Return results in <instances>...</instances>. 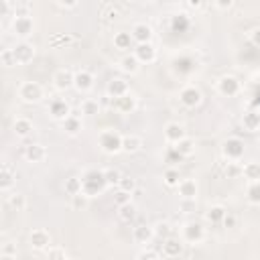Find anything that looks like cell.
Segmentation results:
<instances>
[{"label": "cell", "mask_w": 260, "mask_h": 260, "mask_svg": "<svg viewBox=\"0 0 260 260\" xmlns=\"http://www.w3.org/2000/svg\"><path fill=\"white\" fill-rule=\"evenodd\" d=\"M81 183H83V195L88 197H96L100 195L104 189L108 187L106 183V177H104V171H88L83 177H81Z\"/></svg>", "instance_id": "obj_1"}, {"label": "cell", "mask_w": 260, "mask_h": 260, "mask_svg": "<svg viewBox=\"0 0 260 260\" xmlns=\"http://www.w3.org/2000/svg\"><path fill=\"white\" fill-rule=\"evenodd\" d=\"M122 138L116 130H104L100 134V148L104 152H108V154H116L122 150Z\"/></svg>", "instance_id": "obj_2"}, {"label": "cell", "mask_w": 260, "mask_h": 260, "mask_svg": "<svg viewBox=\"0 0 260 260\" xmlns=\"http://www.w3.org/2000/svg\"><path fill=\"white\" fill-rule=\"evenodd\" d=\"M43 96H45V90L37 81H25L19 88V98L23 102H27V104H37V102L43 100Z\"/></svg>", "instance_id": "obj_3"}, {"label": "cell", "mask_w": 260, "mask_h": 260, "mask_svg": "<svg viewBox=\"0 0 260 260\" xmlns=\"http://www.w3.org/2000/svg\"><path fill=\"white\" fill-rule=\"evenodd\" d=\"M222 152H224V157H226L228 161L236 163V161H240V159L244 157V142H242L240 138L232 136V138L224 140V144H222Z\"/></svg>", "instance_id": "obj_4"}, {"label": "cell", "mask_w": 260, "mask_h": 260, "mask_svg": "<svg viewBox=\"0 0 260 260\" xmlns=\"http://www.w3.org/2000/svg\"><path fill=\"white\" fill-rule=\"evenodd\" d=\"M13 53H15L17 65H27V63H31L33 57H35V45H31L29 41H19V43L13 47Z\"/></svg>", "instance_id": "obj_5"}, {"label": "cell", "mask_w": 260, "mask_h": 260, "mask_svg": "<svg viewBox=\"0 0 260 260\" xmlns=\"http://www.w3.org/2000/svg\"><path fill=\"white\" fill-rule=\"evenodd\" d=\"M49 114L53 116L55 120L63 122L67 116H71V106L65 100H61V98H53L49 102Z\"/></svg>", "instance_id": "obj_6"}, {"label": "cell", "mask_w": 260, "mask_h": 260, "mask_svg": "<svg viewBox=\"0 0 260 260\" xmlns=\"http://www.w3.org/2000/svg\"><path fill=\"white\" fill-rule=\"evenodd\" d=\"M201 100H203V96H201V92L195 85H187L179 94V102L183 104L185 108H197L201 104Z\"/></svg>", "instance_id": "obj_7"}, {"label": "cell", "mask_w": 260, "mask_h": 260, "mask_svg": "<svg viewBox=\"0 0 260 260\" xmlns=\"http://www.w3.org/2000/svg\"><path fill=\"white\" fill-rule=\"evenodd\" d=\"M134 57L140 61V63H152L157 59V49H154L152 43H140L134 47Z\"/></svg>", "instance_id": "obj_8"}, {"label": "cell", "mask_w": 260, "mask_h": 260, "mask_svg": "<svg viewBox=\"0 0 260 260\" xmlns=\"http://www.w3.org/2000/svg\"><path fill=\"white\" fill-rule=\"evenodd\" d=\"M23 157H25L29 163H41V161H45V157H47V148H45L43 144H39V142L27 144V146L23 148Z\"/></svg>", "instance_id": "obj_9"}, {"label": "cell", "mask_w": 260, "mask_h": 260, "mask_svg": "<svg viewBox=\"0 0 260 260\" xmlns=\"http://www.w3.org/2000/svg\"><path fill=\"white\" fill-rule=\"evenodd\" d=\"M29 242H31V248H35V250H47V248H51V246H49V244H51V236H49V232L43 230V228L33 230L31 236H29Z\"/></svg>", "instance_id": "obj_10"}, {"label": "cell", "mask_w": 260, "mask_h": 260, "mask_svg": "<svg viewBox=\"0 0 260 260\" xmlns=\"http://www.w3.org/2000/svg\"><path fill=\"white\" fill-rule=\"evenodd\" d=\"M112 108H114L116 112H120V114H130V112H134V108H136V98H134L132 94H126V96H122V98H114V100H112Z\"/></svg>", "instance_id": "obj_11"}, {"label": "cell", "mask_w": 260, "mask_h": 260, "mask_svg": "<svg viewBox=\"0 0 260 260\" xmlns=\"http://www.w3.org/2000/svg\"><path fill=\"white\" fill-rule=\"evenodd\" d=\"M73 79H75V73L71 69H59L55 71L53 75V85L59 90V92H65L69 88H73Z\"/></svg>", "instance_id": "obj_12"}, {"label": "cell", "mask_w": 260, "mask_h": 260, "mask_svg": "<svg viewBox=\"0 0 260 260\" xmlns=\"http://www.w3.org/2000/svg\"><path fill=\"white\" fill-rule=\"evenodd\" d=\"M183 238L187 242H191V244H197V242H201L205 238V230H203V226L199 222H189L183 228Z\"/></svg>", "instance_id": "obj_13"}, {"label": "cell", "mask_w": 260, "mask_h": 260, "mask_svg": "<svg viewBox=\"0 0 260 260\" xmlns=\"http://www.w3.org/2000/svg\"><path fill=\"white\" fill-rule=\"evenodd\" d=\"M126 94H130V92H128V81H126V79L114 77V79L108 81V85H106V96H110V98L114 100V98H122V96H126Z\"/></svg>", "instance_id": "obj_14"}, {"label": "cell", "mask_w": 260, "mask_h": 260, "mask_svg": "<svg viewBox=\"0 0 260 260\" xmlns=\"http://www.w3.org/2000/svg\"><path fill=\"white\" fill-rule=\"evenodd\" d=\"M33 29H35V25H33V19L31 17L29 19H13V33L17 37H21L23 41L29 35H33Z\"/></svg>", "instance_id": "obj_15"}, {"label": "cell", "mask_w": 260, "mask_h": 260, "mask_svg": "<svg viewBox=\"0 0 260 260\" xmlns=\"http://www.w3.org/2000/svg\"><path fill=\"white\" fill-rule=\"evenodd\" d=\"M218 90L220 94L224 96H236L240 92V79L234 77V75H224L220 81H218Z\"/></svg>", "instance_id": "obj_16"}, {"label": "cell", "mask_w": 260, "mask_h": 260, "mask_svg": "<svg viewBox=\"0 0 260 260\" xmlns=\"http://www.w3.org/2000/svg\"><path fill=\"white\" fill-rule=\"evenodd\" d=\"M130 33H132V39H134L136 45H140V43H150V41H152V29H150L146 23L134 25Z\"/></svg>", "instance_id": "obj_17"}, {"label": "cell", "mask_w": 260, "mask_h": 260, "mask_svg": "<svg viewBox=\"0 0 260 260\" xmlns=\"http://www.w3.org/2000/svg\"><path fill=\"white\" fill-rule=\"evenodd\" d=\"M73 88L77 92H90L94 88V75L85 69H79L75 71V79H73Z\"/></svg>", "instance_id": "obj_18"}, {"label": "cell", "mask_w": 260, "mask_h": 260, "mask_svg": "<svg viewBox=\"0 0 260 260\" xmlns=\"http://www.w3.org/2000/svg\"><path fill=\"white\" fill-rule=\"evenodd\" d=\"M165 138H167L171 144H177L179 140L187 138L183 124H179V122H169V124L165 126Z\"/></svg>", "instance_id": "obj_19"}, {"label": "cell", "mask_w": 260, "mask_h": 260, "mask_svg": "<svg viewBox=\"0 0 260 260\" xmlns=\"http://www.w3.org/2000/svg\"><path fill=\"white\" fill-rule=\"evenodd\" d=\"M183 254V242L177 238H167L163 242V256L165 258H179Z\"/></svg>", "instance_id": "obj_20"}, {"label": "cell", "mask_w": 260, "mask_h": 260, "mask_svg": "<svg viewBox=\"0 0 260 260\" xmlns=\"http://www.w3.org/2000/svg\"><path fill=\"white\" fill-rule=\"evenodd\" d=\"M177 187H179L181 199H185V201H195V197H197V183H195L193 179H181V183H179Z\"/></svg>", "instance_id": "obj_21"}, {"label": "cell", "mask_w": 260, "mask_h": 260, "mask_svg": "<svg viewBox=\"0 0 260 260\" xmlns=\"http://www.w3.org/2000/svg\"><path fill=\"white\" fill-rule=\"evenodd\" d=\"M132 238H134V242H138V244H148V242L154 238V230H152V226L140 224V226H136V228L132 230Z\"/></svg>", "instance_id": "obj_22"}, {"label": "cell", "mask_w": 260, "mask_h": 260, "mask_svg": "<svg viewBox=\"0 0 260 260\" xmlns=\"http://www.w3.org/2000/svg\"><path fill=\"white\" fill-rule=\"evenodd\" d=\"M140 148H142V138H140V136H136V134H128V136H124V138H122V150H124V152L134 154V152H138Z\"/></svg>", "instance_id": "obj_23"}, {"label": "cell", "mask_w": 260, "mask_h": 260, "mask_svg": "<svg viewBox=\"0 0 260 260\" xmlns=\"http://www.w3.org/2000/svg\"><path fill=\"white\" fill-rule=\"evenodd\" d=\"M13 130H15L17 136H23L25 138V136H29L35 130V124L29 118H17L15 124H13Z\"/></svg>", "instance_id": "obj_24"}, {"label": "cell", "mask_w": 260, "mask_h": 260, "mask_svg": "<svg viewBox=\"0 0 260 260\" xmlns=\"http://www.w3.org/2000/svg\"><path fill=\"white\" fill-rule=\"evenodd\" d=\"M242 175L250 181V183H260V163L258 161H250L244 165Z\"/></svg>", "instance_id": "obj_25"}, {"label": "cell", "mask_w": 260, "mask_h": 260, "mask_svg": "<svg viewBox=\"0 0 260 260\" xmlns=\"http://www.w3.org/2000/svg\"><path fill=\"white\" fill-rule=\"evenodd\" d=\"M226 214H228V210H226L224 205H212L210 210L205 212V218L210 220L212 224H222L224 218H226Z\"/></svg>", "instance_id": "obj_26"}, {"label": "cell", "mask_w": 260, "mask_h": 260, "mask_svg": "<svg viewBox=\"0 0 260 260\" xmlns=\"http://www.w3.org/2000/svg\"><path fill=\"white\" fill-rule=\"evenodd\" d=\"M61 128H63L69 136H75V134H79V130H81V120H79L75 114H71V116H67V118L61 122Z\"/></svg>", "instance_id": "obj_27"}, {"label": "cell", "mask_w": 260, "mask_h": 260, "mask_svg": "<svg viewBox=\"0 0 260 260\" xmlns=\"http://www.w3.org/2000/svg\"><path fill=\"white\" fill-rule=\"evenodd\" d=\"M15 185V173L11 171L9 165H3V173H0V191L7 193Z\"/></svg>", "instance_id": "obj_28"}, {"label": "cell", "mask_w": 260, "mask_h": 260, "mask_svg": "<svg viewBox=\"0 0 260 260\" xmlns=\"http://www.w3.org/2000/svg\"><path fill=\"white\" fill-rule=\"evenodd\" d=\"M120 69H122L124 73L134 75V73H138V69H140V61H138L134 55H126V57H122V61H120Z\"/></svg>", "instance_id": "obj_29"}, {"label": "cell", "mask_w": 260, "mask_h": 260, "mask_svg": "<svg viewBox=\"0 0 260 260\" xmlns=\"http://www.w3.org/2000/svg\"><path fill=\"white\" fill-rule=\"evenodd\" d=\"M118 218H120L124 224L134 222V218H136V205H134V201H132V203H128V205L118 207Z\"/></svg>", "instance_id": "obj_30"}, {"label": "cell", "mask_w": 260, "mask_h": 260, "mask_svg": "<svg viewBox=\"0 0 260 260\" xmlns=\"http://www.w3.org/2000/svg\"><path fill=\"white\" fill-rule=\"evenodd\" d=\"M132 43H134L132 33H116V35H114V47H116V49H120V51L130 49V47H132Z\"/></svg>", "instance_id": "obj_31"}, {"label": "cell", "mask_w": 260, "mask_h": 260, "mask_svg": "<svg viewBox=\"0 0 260 260\" xmlns=\"http://www.w3.org/2000/svg\"><path fill=\"white\" fill-rule=\"evenodd\" d=\"M81 191H83V183H81L79 177H69V179H65V193H67L69 197L79 195Z\"/></svg>", "instance_id": "obj_32"}, {"label": "cell", "mask_w": 260, "mask_h": 260, "mask_svg": "<svg viewBox=\"0 0 260 260\" xmlns=\"http://www.w3.org/2000/svg\"><path fill=\"white\" fill-rule=\"evenodd\" d=\"M181 157L185 159V157H189V154H193V150H195V142L191 140V138H183V140H179L175 146H173Z\"/></svg>", "instance_id": "obj_33"}, {"label": "cell", "mask_w": 260, "mask_h": 260, "mask_svg": "<svg viewBox=\"0 0 260 260\" xmlns=\"http://www.w3.org/2000/svg\"><path fill=\"white\" fill-rule=\"evenodd\" d=\"M171 29H173V33H185L189 29V17L187 15H175L171 19Z\"/></svg>", "instance_id": "obj_34"}, {"label": "cell", "mask_w": 260, "mask_h": 260, "mask_svg": "<svg viewBox=\"0 0 260 260\" xmlns=\"http://www.w3.org/2000/svg\"><path fill=\"white\" fill-rule=\"evenodd\" d=\"M152 230H154V238H159V240H167V238H171V224L169 222H157L152 226Z\"/></svg>", "instance_id": "obj_35"}, {"label": "cell", "mask_w": 260, "mask_h": 260, "mask_svg": "<svg viewBox=\"0 0 260 260\" xmlns=\"http://www.w3.org/2000/svg\"><path fill=\"white\" fill-rule=\"evenodd\" d=\"M242 124H244V128H246L248 132H256L258 126H260V116L254 114V112H246L244 118H242Z\"/></svg>", "instance_id": "obj_36"}, {"label": "cell", "mask_w": 260, "mask_h": 260, "mask_svg": "<svg viewBox=\"0 0 260 260\" xmlns=\"http://www.w3.org/2000/svg\"><path fill=\"white\" fill-rule=\"evenodd\" d=\"M81 112H83L85 116H96V114H100V102H98V100H92V98L83 100V102H81Z\"/></svg>", "instance_id": "obj_37"}, {"label": "cell", "mask_w": 260, "mask_h": 260, "mask_svg": "<svg viewBox=\"0 0 260 260\" xmlns=\"http://www.w3.org/2000/svg\"><path fill=\"white\" fill-rule=\"evenodd\" d=\"M13 17L15 19H29L31 17V5L29 3H13Z\"/></svg>", "instance_id": "obj_38"}, {"label": "cell", "mask_w": 260, "mask_h": 260, "mask_svg": "<svg viewBox=\"0 0 260 260\" xmlns=\"http://www.w3.org/2000/svg\"><path fill=\"white\" fill-rule=\"evenodd\" d=\"M9 205L15 212H23L27 207V199H25L23 193H13V195H9Z\"/></svg>", "instance_id": "obj_39"}, {"label": "cell", "mask_w": 260, "mask_h": 260, "mask_svg": "<svg viewBox=\"0 0 260 260\" xmlns=\"http://www.w3.org/2000/svg\"><path fill=\"white\" fill-rule=\"evenodd\" d=\"M163 181L169 185V187H177L179 183H181V177H179V171L177 169H167L165 173H163Z\"/></svg>", "instance_id": "obj_40"}, {"label": "cell", "mask_w": 260, "mask_h": 260, "mask_svg": "<svg viewBox=\"0 0 260 260\" xmlns=\"http://www.w3.org/2000/svg\"><path fill=\"white\" fill-rule=\"evenodd\" d=\"M104 177H106V183H108V185H118L124 175H122L118 169L110 167V169H104Z\"/></svg>", "instance_id": "obj_41"}, {"label": "cell", "mask_w": 260, "mask_h": 260, "mask_svg": "<svg viewBox=\"0 0 260 260\" xmlns=\"http://www.w3.org/2000/svg\"><path fill=\"white\" fill-rule=\"evenodd\" d=\"M246 197H248L250 203L260 205V183H250L248 185V191H246Z\"/></svg>", "instance_id": "obj_42"}, {"label": "cell", "mask_w": 260, "mask_h": 260, "mask_svg": "<svg viewBox=\"0 0 260 260\" xmlns=\"http://www.w3.org/2000/svg\"><path fill=\"white\" fill-rule=\"evenodd\" d=\"M118 189H120V191H126V193H134V191H136V181H134L130 175H124V177L120 179V183H118Z\"/></svg>", "instance_id": "obj_43"}, {"label": "cell", "mask_w": 260, "mask_h": 260, "mask_svg": "<svg viewBox=\"0 0 260 260\" xmlns=\"http://www.w3.org/2000/svg\"><path fill=\"white\" fill-rule=\"evenodd\" d=\"M47 260H67V254L59 246H51L47 248Z\"/></svg>", "instance_id": "obj_44"}, {"label": "cell", "mask_w": 260, "mask_h": 260, "mask_svg": "<svg viewBox=\"0 0 260 260\" xmlns=\"http://www.w3.org/2000/svg\"><path fill=\"white\" fill-rule=\"evenodd\" d=\"M0 63H3L5 67H15L17 65L13 49H3V53H0Z\"/></svg>", "instance_id": "obj_45"}, {"label": "cell", "mask_w": 260, "mask_h": 260, "mask_svg": "<svg viewBox=\"0 0 260 260\" xmlns=\"http://www.w3.org/2000/svg\"><path fill=\"white\" fill-rule=\"evenodd\" d=\"M114 203H116V207H122V205H128V203H132V193H126V191H116L114 193Z\"/></svg>", "instance_id": "obj_46"}, {"label": "cell", "mask_w": 260, "mask_h": 260, "mask_svg": "<svg viewBox=\"0 0 260 260\" xmlns=\"http://www.w3.org/2000/svg\"><path fill=\"white\" fill-rule=\"evenodd\" d=\"M242 165H238V163H228L226 165V177L228 179H238V177H242Z\"/></svg>", "instance_id": "obj_47"}, {"label": "cell", "mask_w": 260, "mask_h": 260, "mask_svg": "<svg viewBox=\"0 0 260 260\" xmlns=\"http://www.w3.org/2000/svg\"><path fill=\"white\" fill-rule=\"evenodd\" d=\"M88 195H83V193H79V195H73L71 197V205L75 207V210H83V207L88 205Z\"/></svg>", "instance_id": "obj_48"}, {"label": "cell", "mask_w": 260, "mask_h": 260, "mask_svg": "<svg viewBox=\"0 0 260 260\" xmlns=\"http://www.w3.org/2000/svg\"><path fill=\"white\" fill-rule=\"evenodd\" d=\"M0 254H3V256H17V246L13 242H7L3 246V252H0Z\"/></svg>", "instance_id": "obj_49"}, {"label": "cell", "mask_w": 260, "mask_h": 260, "mask_svg": "<svg viewBox=\"0 0 260 260\" xmlns=\"http://www.w3.org/2000/svg\"><path fill=\"white\" fill-rule=\"evenodd\" d=\"M157 258H159V254L154 252V250H150V248L138 254V260H157Z\"/></svg>", "instance_id": "obj_50"}, {"label": "cell", "mask_w": 260, "mask_h": 260, "mask_svg": "<svg viewBox=\"0 0 260 260\" xmlns=\"http://www.w3.org/2000/svg\"><path fill=\"white\" fill-rule=\"evenodd\" d=\"M222 224H224V228H236V224H238V220H236V216H234V214H230V212H228Z\"/></svg>", "instance_id": "obj_51"}, {"label": "cell", "mask_w": 260, "mask_h": 260, "mask_svg": "<svg viewBox=\"0 0 260 260\" xmlns=\"http://www.w3.org/2000/svg\"><path fill=\"white\" fill-rule=\"evenodd\" d=\"M250 41H252V45H254V47H260V27L252 29V33H250Z\"/></svg>", "instance_id": "obj_52"}, {"label": "cell", "mask_w": 260, "mask_h": 260, "mask_svg": "<svg viewBox=\"0 0 260 260\" xmlns=\"http://www.w3.org/2000/svg\"><path fill=\"white\" fill-rule=\"evenodd\" d=\"M167 161H169V163H173V161H179V163H181V161H183V157H181V154L171 146V150H169V154H167Z\"/></svg>", "instance_id": "obj_53"}, {"label": "cell", "mask_w": 260, "mask_h": 260, "mask_svg": "<svg viewBox=\"0 0 260 260\" xmlns=\"http://www.w3.org/2000/svg\"><path fill=\"white\" fill-rule=\"evenodd\" d=\"M71 39L65 35V37H53V39H51V45H53V47H57L59 43H69Z\"/></svg>", "instance_id": "obj_54"}, {"label": "cell", "mask_w": 260, "mask_h": 260, "mask_svg": "<svg viewBox=\"0 0 260 260\" xmlns=\"http://www.w3.org/2000/svg\"><path fill=\"white\" fill-rule=\"evenodd\" d=\"M57 7L59 9H65V11H71V9H77V3H59Z\"/></svg>", "instance_id": "obj_55"}, {"label": "cell", "mask_w": 260, "mask_h": 260, "mask_svg": "<svg viewBox=\"0 0 260 260\" xmlns=\"http://www.w3.org/2000/svg\"><path fill=\"white\" fill-rule=\"evenodd\" d=\"M218 9H230L232 7V0H222V3H216Z\"/></svg>", "instance_id": "obj_56"}, {"label": "cell", "mask_w": 260, "mask_h": 260, "mask_svg": "<svg viewBox=\"0 0 260 260\" xmlns=\"http://www.w3.org/2000/svg\"><path fill=\"white\" fill-rule=\"evenodd\" d=\"M132 197H136V199H138V197H142V189H138V187H136V191L132 193Z\"/></svg>", "instance_id": "obj_57"}, {"label": "cell", "mask_w": 260, "mask_h": 260, "mask_svg": "<svg viewBox=\"0 0 260 260\" xmlns=\"http://www.w3.org/2000/svg\"><path fill=\"white\" fill-rule=\"evenodd\" d=\"M0 260H17V256H3Z\"/></svg>", "instance_id": "obj_58"}, {"label": "cell", "mask_w": 260, "mask_h": 260, "mask_svg": "<svg viewBox=\"0 0 260 260\" xmlns=\"http://www.w3.org/2000/svg\"><path fill=\"white\" fill-rule=\"evenodd\" d=\"M157 260H163V258H157Z\"/></svg>", "instance_id": "obj_59"}]
</instances>
